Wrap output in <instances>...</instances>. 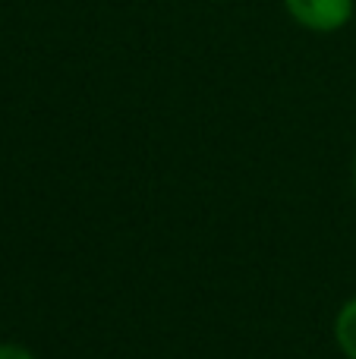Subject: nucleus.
Listing matches in <instances>:
<instances>
[{
    "label": "nucleus",
    "mask_w": 356,
    "mask_h": 359,
    "mask_svg": "<svg viewBox=\"0 0 356 359\" xmlns=\"http://www.w3.org/2000/svg\"><path fill=\"white\" fill-rule=\"evenodd\" d=\"M294 22H300L309 32H338L350 22L353 0H284Z\"/></svg>",
    "instance_id": "nucleus-1"
},
{
    "label": "nucleus",
    "mask_w": 356,
    "mask_h": 359,
    "mask_svg": "<svg viewBox=\"0 0 356 359\" xmlns=\"http://www.w3.org/2000/svg\"><path fill=\"white\" fill-rule=\"evenodd\" d=\"M334 337H338V347L347 359H356V299L344 303V309L338 312V322H334Z\"/></svg>",
    "instance_id": "nucleus-2"
},
{
    "label": "nucleus",
    "mask_w": 356,
    "mask_h": 359,
    "mask_svg": "<svg viewBox=\"0 0 356 359\" xmlns=\"http://www.w3.org/2000/svg\"><path fill=\"white\" fill-rule=\"evenodd\" d=\"M0 359H35L25 347L19 344H0Z\"/></svg>",
    "instance_id": "nucleus-3"
},
{
    "label": "nucleus",
    "mask_w": 356,
    "mask_h": 359,
    "mask_svg": "<svg viewBox=\"0 0 356 359\" xmlns=\"http://www.w3.org/2000/svg\"><path fill=\"white\" fill-rule=\"evenodd\" d=\"M353 180H356V164H353Z\"/></svg>",
    "instance_id": "nucleus-4"
}]
</instances>
